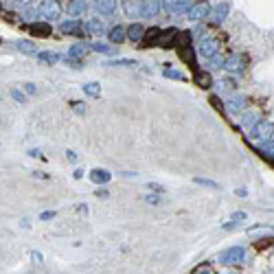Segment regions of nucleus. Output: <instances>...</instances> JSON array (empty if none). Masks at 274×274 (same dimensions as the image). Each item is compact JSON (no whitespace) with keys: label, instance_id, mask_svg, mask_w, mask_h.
Masks as SVG:
<instances>
[{"label":"nucleus","instance_id":"obj_1","mask_svg":"<svg viewBox=\"0 0 274 274\" xmlns=\"http://www.w3.org/2000/svg\"><path fill=\"white\" fill-rule=\"evenodd\" d=\"M243 261H246V248H241V246L226 248V250H221V255H219V263L221 265H228V268L241 265Z\"/></svg>","mask_w":274,"mask_h":274},{"label":"nucleus","instance_id":"obj_2","mask_svg":"<svg viewBox=\"0 0 274 274\" xmlns=\"http://www.w3.org/2000/svg\"><path fill=\"white\" fill-rule=\"evenodd\" d=\"M198 53L204 59H215L217 53H219V42L215 37H202L198 44Z\"/></svg>","mask_w":274,"mask_h":274},{"label":"nucleus","instance_id":"obj_3","mask_svg":"<svg viewBox=\"0 0 274 274\" xmlns=\"http://www.w3.org/2000/svg\"><path fill=\"white\" fill-rule=\"evenodd\" d=\"M250 134L255 141H261V143L270 141V138L274 136V123H270V121H259V123L250 129Z\"/></svg>","mask_w":274,"mask_h":274},{"label":"nucleus","instance_id":"obj_4","mask_svg":"<svg viewBox=\"0 0 274 274\" xmlns=\"http://www.w3.org/2000/svg\"><path fill=\"white\" fill-rule=\"evenodd\" d=\"M62 14V7H59V0H42L40 5V16L44 18V22L49 20H57Z\"/></svg>","mask_w":274,"mask_h":274},{"label":"nucleus","instance_id":"obj_5","mask_svg":"<svg viewBox=\"0 0 274 274\" xmlns=\"http://www.w3.org/2000/svg\"><path fill=\"white\" fill-rule=\"evenodd\" d=\"M208 14H211V5H208L206 0H204V2H198V5L189 7V11H186V18H189L191 22H200V20H204Z\"/></svg>","mask_w":274,"mask_h":274},{"label":"nucleus","instance_id":"obj_6","mask_svg":"<svg viewBox=\"0 0 274 274\" xmlns=\"http://www.w3.org/2000/svg\"><path fill=\"white\" fill-rule=\"evenodd\" d=\"M221 68H224V71H228V73H241L243 68H246V59H243L241 55H237V53H230L228 57H224Z\"/></svg>","mask_w":274,"mask_h":274},{"label":"nucleus","instance_id":"obj_7","mask_svg":"<svg viewBox=\"0 0 274 274\" xmlns=\"http://www.w3.org/2000/svg\"><path fill=\"white\" fill-rule=\"evenodd\" d=\"M246 235L250 239H270V237H274V228L272 226H265V224H256V226H250L246 230Z\"/></svg>","mask_w":274,"mask_h":274},{"label":"nucleus","instance_id":"obj_8","mask_svg":"<svg viewBox=\"0 0 274 274\" xmlns=\"http://www.w3.org/2000/svg\"><path fill=\"white\" fill-rule=\"evenodd\" d=\"M160 5L169 14H186L189 11V0H160Z\"/></svg>","mask_w":274,"mask_h":274},{"label":"nucleus","instance_id":"obj_9","mask_svg":"<svg viewBox=\"0 0 274 274\" xmlns=\"http://www.w3.org/2000/svg\"><path fill=\"white\" fill-rule=\"evenodd\" d=\"M116 0H94L92 2V7H94V11H97L99 16H103V18H110L112 14L116 11Z\"/></svg>","mask_w":274,"mask_h":274},{"label":"nucleus","instance_id":"obj_10","mask_svg":"<svg viewBox=\"0 0 274 274\" xmlns=\"http://www.w3.org/2000/svg\"><path fill=\"white\" fill-rule=\"evenodd\" d=\"M24 29H27L31 36H36V37H49L51 31H53L49 22H29Z\"/></svg>","mask_w":274,"mask_h":274},{"label":"nucleus","instance_id":"obj_11","mask_svg":"<svg viewBox=\"0 0 274 274\" xmlns=\"http://www.w3.org/2000/svg\"><path fill=\"white\" fill-rule=\"evenodd\" d=\"M176 37H178V31L176 29H169V31H163L158 36V40H156V49H169V46L176 44Z\"/></svg>","mask_w":274,"mask_h":274},{"label":"nucleus","instance_id":"obj_12","mask_svg":"<svg viewBox=\"0 0 274 274\" xmlns=\"http://www.w3.org/2000/svg\"><path fill=\"white\" fill-rule=\"evenodd\" d=\"M125 14L129 18H136V16H143V0H123Z\"/></svg>","mask_w":274,"mask_h":274},{"label":"nucleus","instance_id":"obj_13","mask_svg":"<svg viewBox=\"0 0 274 274\" xmlns=\"http://www.w3.org/2000/svg\"><path fill=\"white\" fill-rule=\"evenodd\" d=\"M59 31H62L64 36H81V22H77V20H66V22H62Z\"/></svg>","mask_w":274,"mask_h":274},{"label":"nucleus","instance_id":"obj_14","mask_svg":"<svg viewBox=\"0 0 274 274\" xmlns=\"http://www.w3.org/2000/svg\"><path fill=\"white\" fill-rule=\"evenodd\" d=\"M160 11V0H143V18H154Z\"/></svg>","mask_w":274,"mask_h":274},{"label":"nucleus","instance_id":"obj_15","mask_svg":"<svg viewBox=\"0 0 274 274\" xmlns=\"http://www.w3.org/2000/svg\"><path fill=\"white\" fill-rule=\"evenodd\" d=\"M145 31H147V29L143 27V24L134 22V24H129V27H128V37L132 42H141L143 37H145Z\"/></svg>","mask_w":274,"mask_h":274},{"label":"nucleus","instance_id":"obj_16","mask_svg":"<svg viewBox=\"0 0 274 274\" xmlns=\"http://www.w3.org/2000/svg\"><path fill=\"white\" fill-rule=\"evenodd\" d=\"M90 180H92L94 184H108V182L112 180V176H110V171H106V169H92Z\"/></svg>","mask_w":274,"mask_h":274},{"label":"nucleus","instance_id":"obj_17","mask_svg":"<svg viewBox=\"0 0 274 274\" xmlns=\"http://www.w3.org/2000/svg\"><path fill=\"white\" fill-rule=\"evenodd\" d=\"M86 9H88V2H86V0H71L66 7V11L71 16H81Z\"/></svg>","mask_w":274,"mask_h":274},{"label":"nucleus","instance_id":"obj_18","mask_svg":"<svg viewBox=\"0 0 274 274\" xmlns=\"http://www.w3.org/2000/svg\"><path fill=\"white\" fill-rule=\"evenodd\" d=\"M86 53H88V46H86V44H73L71 51H68V57L81 62V59L86 57Z\"/></svg>","mask_w":274,"mask_h":274},{"label":"nucleus","instance_id":"obj_19","mask_svg":"<svg viewBox=\"0 0 274 274\" xmlns=\"http://www.w3.org/2000/svg\"><path fill=\"white\" fill-rule=\"evenodd\" d=\"M125 37H128V29L121 27V24H116V27L110 31V40H112V44H121V42H123Z\"/></svg>","mask_w":274,"mask_h":274},{"label":"nucleus","instance_id":"obj_20","mask_svg":"<svg viewBox=\"0 0 274 274\" xmlns=\"http://www.w3.org/2000/svg\"><path fill=\"white\" fill-rule=\"evenodd\" d=\"M178 53H180V57L184 59L191 68H198V64H195V53L191 46H182V49H178Z\"/></svg>","mask_w":274,"mask_h":274},{"label":"nucleus","instance_id":"obj_21","mask_svg":"<svg viewBox=\"0 0 274 274\" xmlns=\"http://www.w3.org/2000/svg\"><path fill=\"white\" fill-rule=\"evenodd\" d=\"M16 49H18L20 53H24V55H37L36 44H33V42H29V40H20V42H16Z\"/></svg>","mask_w":274,"mask_h":274},{"label":"nucleus","instance_id":"obj_22","mask_svg":"<svg viewBox=\"0 0 274 274\" xmlns=\"http://www.w3.org/2000/svg\"><path fill=\"white\" fill-rule=\"evenodd\" d=\"M160 33H163V29H160V27H151V29H147V31H145V37H143V40H145L147 46H154Z\"/></svg>","mask_w":274,"mask_h":274},{"label":"nucleus","instance_id":"obj_23","mask_svg":"<svg viewBox=\"0 0 274 274\" xmlns=\"http://www.w3.org/2000/svg\"><path fill=\"white\" fill-rule=\"evenodd\" d=\"M84 92L88 94V97H92V99H99V94H101V86H99V81H88V84H84Z\"/></svg>","mask_w":274,"mask_h":274},{"label":"nucleus","instance_id":"obj_24","mask_svg":"<svg viewBox=\"0 0 274 274\" xmlns=\"http://www.w3.org/2000/svg\"><path fill=\"white\" fill-rule=\"evenodd\" d=\"M86 29H88L90 33H94V36H101V33L106 31V27H103V22H101V20H97V18L88 20V22H86Z\"/></svg>","mask_w":274,"mask_h":274},{"label":"nucleus","instance_id":"obj_25","mask_svg":"<svg viewBox=\"0 0 274 274\" xmlns=\"http://www.w3.org/2000/svg\"><path fill=\"white\" fill-rule=\"evenodd\" d=\"M195 84L200 86V88H211L213 86V79L208 73H195Z\"/></svg>","mask_w":274,"mask_h":274},{"label":"nucleus","instance_id":"obj_26","mask_svg":"<svg viewBox=\"0 0 274 274\" xmlns=\"http://www.w3.org/2000/svg\"><path fill=\"white\" fill-rule=\"evenodd\" d=\"M243 108H246V99L243 97H230L228 99V110L239 112V110H243Z\"/></svg>","mask_w":274,"mask_h":274},{"label":"nucleus","instance_id":"obj_27","mask_svg":"<svg viewBox=\"0 0 274 274\" xmlns=\"http://www.w3.org/2000/svg\"><path fill=\"white\" fill-rule=\"evenodd\" d=\"M226 16H228V2H221V5L215 7V22L226 20Z\"/></svg>","mask_w":274,"mask_h":274},{"label":"nucleus","instance_id":"obj_28","mask_svg":"<svg viewBox=\"0 0 274 274\" xmlns=\"http://www.w3.org/2000/svg\"><path fill=\"white\" fill-rule=\"evenodd\" d=\"M92 51H97V53H103V55H112L114 53V46H110V44H103V42H97V44H92L90 46Z\"/></svg>","mask_w":274,"mask_h":274},{"label":"nucleus","instance_id":"obj_29","mask_svg":"<svg viewBox=\"0 0 274 274\" xmlns=\"http://www.w3.org/2000/svg\"><path fill=\"white\" fill-rule=\"evenodd\" d=\"M259 123V119H256V114H252V112H246V114H243V119H241V125L243 128H255V125Z\"/></svg>","mask_w":274,"mask_h":274},{"label":"nucleus","instance_id":"obj_30","mask_svg":"<svg viewBox=\"0 0 274 274\" xmlns=\"http://www.w3.org/2000/svg\"><path fill=\"white\" fill-rule=\"evenodd\" d=\"M40 62H46V64H55L59 62V55L57 53H51V51H44V53H37Z\"/></svg>","mask_w":274,"mask_h":274},{"label":"nucleus","instance_id":"obj_31","mask_svg":"<svg viewBox=\"0 0 274 274\" xmlns=\"http://www.w3.org/2000/svg\"><path fill=\"white\" fill-rule=\"evenodd\" d=\"M138 62H134V59H110V62H106V66H129L134 68Z\"/></svg>","mask_w":274,"mask_h":274},{"label":"nucleus","instance_id":"obj_32","mask_svg":"<svg viewBox=\"0 0 274 274\" xmlns=\"http://www.w3.org/2000/svg\"><path fill=\"white\" fill-rule=\"evenodd\" d=\"M193 182L200 186H208V189H219V184H217L215 180H206V178H195Z\"/></svg>","mask_w":274,"mask_h":274},{"label":"nucleus","instance_id":"obj_33","mask_svg":"<svg viewBox=\"0 0 274 274\" xmlns=\"http://www.w3.org/2000/svg\"><path fill=\"white\" fill-rule=\"evenodd\" d=\"M164 77H167V79H176V81H184V75L173 71V68H164Z\"/></svg>","mask_w":274,"mask_h":274},{"label":"nucleus","instance_id":"obj_34","mask_svg":"<svg viewBox=\"0 0 274 274\" xmlns=\"http://www.w3.org/2000/svg\"><path fill=\"white\" fill-rule=\"evenodd\" d=\"M11 99H16V101H18V103H24V101H27V99H24V94L22 92H20V90H11Z\"/></svg>","mask_w":274,"mask_h":274},{"label":"nucleus","instance_id":"obj_35","mask_svg":"<svg viewBox=\"0 0 274 274\" xmlns=\"http://www.w3.org/2000/svg\"><path fill=\"white\" fill-rule=\"evenodd\" d=\"M193 274H213V270H211V265H200V268H195Z\"/></svg>","mask_w":274,"mask_h":274},{"label":"nucleus","instance_id":"obj_36","mask_svg":"<svg viewBox=\"0 0 274 274\" xmlns=\"http://www.w3.org/2000/svg\"><path fill=\"white\" fill-rule=\"evenodd\" d=\"M246 213H243V211H237V213H233V221H237V224H239V221H243V219H246Z\"/></svg>","mask_w":274,"mask_h":274},{"label":"nucleus","instance_id":"obj_37","mask_svg":"<svg viewBox=\"0 0 274 274\" xmlns=\"http://www.w3.org/2000/svg\"><path fill=\"white\" fill-rule=\"evenodd\" d=\"M53 217H55V213L53 211H44V213H42V215H40V219H53Z\"/></svg>","mask_w":274,"mask_h":274},{"label":"nucleus","instance_id":"obj_38","mask_svg":"<svg viewBox=\"0 0 274 274\" xmlns=\"http://www.w3.org/2000/svg\"><path fill=\"white\" fill-rule=\"evenodd\" d=\"M145 202H149V204H158V202H160V198H156V195H145Z\"/></svg>","mask_w":274,"mask_h":274},{"label":"nucleus","instance_id":"obj_39","mask_svg":"<svg viewBox=\"0 0 274 274\" xmlns=\"http://www.w3.org/2000/svg\"><path fill=\"white\" fill-rule=\"evenodd\" d=\"M31 256H33V261H36V263H42V255L37 250H31Z\"/></svg>","mask_w":274,"mask_h":274},{"label":"nucleus","instance_id":"obj_40","mask_svg":"<svg viewBox=\"0 0 274 274\" xmlns=\"http://www.w3.org/2000/svg\"><path fill=\"white\" fill-rule=\"evenodd\" d=\"M73 108H75L77 112H81V114L86 112V106H84V103H73Z\"/></svg>","mask_w":274,"mask_h":274},{"label":"nucleus","instance_id":"obj_41","mask_svg":"<svg viewBox=\"0 0 274 274\" xmlns=\"http://www.w3.org/2000/svg\"><path fill=\"white\" fill-rule=\"evenodd\" d=\"M24 90H27L29 94H33V92H36V86H33V84H27V88H24Z\"/></svg>","mask_w":274,"mask_h":274},{"label":"nucleus","instance_id":"obj_42","mask_svg":"<svg viewBox=\"0 0 274 274\" xmlns=\"http://www.w3.org/2000/svg\"><path fill=\"white\" fill-rule=\"evenodd\" d=\"M149 189H151V191H158V193H163V186H160V184H149Z\"/></svg>","mask_w":274,"mask_h":274},{"label":"nucleus","instance_id":"obj_43","mask_svg":"<svg viewBox=\"0 0 274 274\" xmlns=\"http://www.w3.org/2000/svg\"><path fill=\"white\" fill-rule=\"evenodd\" d=\"M235 193H237V195H241V198H243V195H246L248 191H246V189H237V191H235Z\"/></svg>","mask_w":274,"mask_h":274},{"label":"nucleus","instance_id":"obj_44","mask_svg":"<svg viewBox=\"0 0 274 274\" xmlns=\"http://www.w3.org/2000/svg\"><path fill=\"white\" fill-rule=\"evenodd\" d=\"M221 274H239V272H235V270H228V272H221Z\"/></svg>","mask_w":274,"mask_h":274},{"label":"nucleus","instance_id":"obj_45","mask_svg":"<svg viewBox=\"0 0 274 274\" xmlns=\"http://www.w3.org/2000/svg\"><path fill=\"white\" fill-rule=\"evenodd\" d=\"M18 2H29V0H18Z\"/></svg>","mask_w":274,"mask_h":274},{"label":"nucleus","instance_id":"obj_46","mask_svg":"<svg viewBox=\"0 0 274 274\" xmlns=\"http://www.w3.org/2000/svg\"><path fill=\"white\" fill-rule=\"evenodd\" d=\"M268 274H274V272H268Z\"/></svg>","mask_w":274,"mask_h":274},{"label":"nucleus","instance_id":"obj_47","mask_svg":"<svg viewBox=\"0 0 274 274\" xmlns=\"http://www.w3.org/2000/svg\"><path fill=\"white\" fill-rule=\"evenodd\" d=\"M0 9H2V5H0Z\"/></svg>","mask_w":274,"mask_h":274}]
</instances>
